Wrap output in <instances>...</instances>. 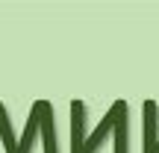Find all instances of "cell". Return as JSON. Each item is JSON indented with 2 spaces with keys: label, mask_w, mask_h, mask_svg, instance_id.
<instances>
[{
  "label": "cell",
  "mask_w": 159,
  "mask_h": 153,
  "mask_svg": "<svg viewBox=\"0 0 159 153\" xmlns=\"http://www.w3.org/2000/svg\"><path fill=\"white\" fill-rule=\"evenodd\" d=\"M41 136L44 142V153H59L56 150V118H53V103L50 100H35L33 109L27 115V124H24L21 138L15 142L12 153H30L33 150V142Z\"/></svg>",
  "instance_id": "obj_2"
},
{
  "label": "cell",
  "mask_w": 159,
  "mask_h": 153,
  "mask_svg": "<svg viewBox=\"0 0 159 153\" xmlns=\"http://www.w3.org/2000/svg\"><path fill=\"white\" fill-rule=\"evenodd\" d=\"M106 136H115V153H130V106H127V100H115L91 136H85V103L71 100V153H97Z\"/></svg>",
  "instance_id": "obj_1"
},
{
  "label": "cell",
  "mask_w": 159,
  "mask_h": 153,
  "mask_svg": "<svg viewBox=\"0 0 159 153\" xmlns=\"http://www.w3.org/2000/svg\"><path fill=\"white\" fill-rule=\"evenodd\" d=\"M156 121H159V103H156V100H144V106H142V127H144L142 147H144V153H159Z\"/></svg>",
  "instance_id": "obj_3"
}]
</instances>
